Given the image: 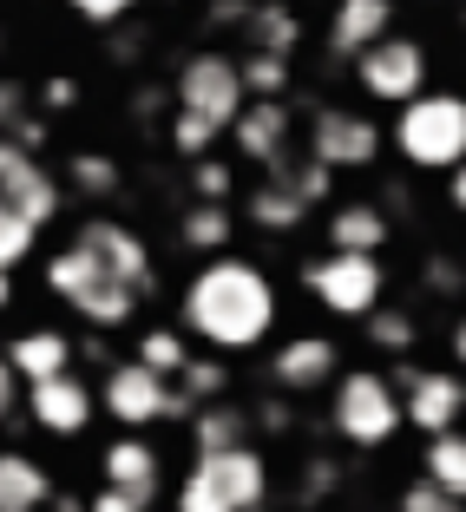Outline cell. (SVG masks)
<instances>
[{"mask_svg": "<svg viewBox=\"0 0 466 512\" xmlns=\"http://www.w3.org/2000/svg\"><path fill=\"white\" fill-rule=\"evenodd\" d=\"M178 309H184V329L204 348L243 355V348H263L270 329H276V283H270L263 263L230 250V256H211V263L184 283Z\"/></svg>", "mask_w": 466, "mask_h": 512, "instance_id": "1", "label": "cell"}, {"mask_svg": "<svg viewBox=\"0 0 466 512\" xmlns=\"http://www.w3.org/2000/svg\"><path fill=\"white\" fill-rule=\"evenodd\" d=\"M388 145L414 171H460L466 165V99L460 92H421L388 125Z\"/></svg>", "mask_w": 466, "mask_h": 512, "instance_id": "2", "label": "cell"}, {"mask_svg": "<svg viewBox=\"0 0 466 512\" xmlns=\"http://www.w3.org/2000/svg\"><path fill=\"white\" fill-rule=\"evenodd\" d=\"M46 289H53L73 316H86L92 329H125V322L138 316V302H145L132 283H119V276L99 270L79 243H66V250L46 256Z\"/></svg>", "mask_w": 466, "mask_h": 512, "instance_id": "3", "label": "cell"}, {"mask_svg": "<svg viewBox=\"0 0 466 512\" xmlns=\"http://www.w3.org/2000/svg\"><path fill=\"white\" fill-rule=\"evenodd\" d=\"M250 106L243 99V73H237V53H217V46H197L184 53L178 73H171V112H191V119H211L217 132L230 138L237 112Z\"/></svg>", "mask_w": 466, "mask_h": 512, "instance_id": "4", "label": "cell"}, {"mask_svg": "<svg viewBox=\"0 0 466 512\" xmlns=\"http://www.w3.org/2000/svg\"><path fill=\"white\" fill-rule=\"evenodd\" d=\"M302 289L329 309V316H348V322H368L388 296V270L381 256H355V250H322L302 263Z\"/></svg>", "mask_w": 466, "mask_h": 512, "instance_id": "5", "label": "cell"}, {"mask_svg": "<svg viewBox=\"0 0 466 512\" xmlns=\"http://www.w3.org/2000/svg\"><path fill=\"white\" fill-rule=\"evenodd\" d=\"M329 421L348 447H381V440L401 434V394L381 368H348V375H335Z\"/></svg>", "mask_w": 466, "mask_h": 512, "instance_id": "6", "label": "cell"}, {"mask_svg": "<svg viewBox=\"0 0 466 512\" xmlns=\"http://www.w3.org/2000/svg\"><path fill=\"white\" fill-rule=\"evenodd\" d=\"M99 407H106L125 434H138V427H151V421H191V414H197V407L178 394V381L151 375V368H138V362H112L106 368V381H99Z\"/></svg>", "mask_w": 466, "mask_h": 512, "instance_id": "7", "label": "cell"}, {"mask_svg": "<svg viewBox=\"0 0 466 512\" xmlns=\"http://www.w3.org/2000/svg\"><path fill=\"white\" fill-rule=\"evenodd\" d=\"M388 151V125L368 119L361 106H316L309 112V158L322 171H375Z\"/></svg>", "mask_w": 466, "mask_h": 512, "instance_id": "8", "label": "cell"}, {"mask_svg": "<svg viewBox=\"0 0 466 512\" xmlns=\"http://www.w3.org/2000/svg\"><path fill=\"white\" fill-rule=\"evenodd\" d=\"M427 73H434V66H427V46L407 40V33H388L381 46H368L355 60V86L368 92L375 106H394V112L427 92Z\"/></svg>", "mask_w": 466, "mask_h": 512, "instance_id": "9", "label": "cell"}, {"mask_svg": "<svg viewBox=\"0 0 466 512\" xmlns=\"http://www.w3.org/2000/svg\"><path fill=\"white\" fill-rule=\"evenodd\" d=\"M0 204H14L33 230H46L66 211V184H60V171H46V158L20 151L14 138H0Z\"/></svg>", "mask_w": 466, "mask_h": 512, "instance_id": "10", "label": "cell"}, {"mask_svg": "<svg viewBox=\"0 0 466 512\" xmlns=\"http://www.w3.org/2000/svg\"><path fill=\"white\" fill-rule=\"evenodd\" d=\"M388 381H401V388H394L401 394V421L421 427L427 440L460 427V414H466V381L460 375H447V368H401V375H388Z\"/></svg>", "mask_w": 466, "mask_h": 512, "instance_id": "11", "label": "cell"}, {"mask_svg": "<svg viewBox=\"0 0 466 512\" xmlns=\"http://www.w3.org/2000/svg\"><path fill=\"white\" fill-rule=\"evenodd\" d=\"M73 243L99 263L106 276H119V283H132L138 296H151V250H145V237H138L132 224H119V217H79V230H73Z\"/></svg>", "mask_w": 466, "mask_h": 512, "instance_id": "12", "label": "cell"}, {"mask_svg": "<svg viewBox=\"0 0 466 512\" xmlns=\"http://www.w3.org/2000/svg\"><path fill=\"white\" fill-rule=\"evenodd\" d=\"M230 145H237L243 165L276 171L283 158H296V119H289V99H250L230 125Z\"/></svg>", "mask_w": 466, "mask_h": 512, "instance_id": "13", "label": "cell"}, {"mask_svg": "<svg viewBox=\"0 0 466 512\" xmlns=\"http://www.w3.org/2000/svg\"><path fill=\"white\" fill-rule=\"evenodd\" d=\"M197 480L224 499V512H263L270 499V460L256 447H230V453H197Z\"/></svg>", "mask_w": 466, "mask_h": 512, "instance_id": "14", "label": "cell"}, {"mask_svg": "<svg viewBox=\"0 0 466 512\" xmlns=\"http://www.w3.org/2000/svg\"><path fill=\"white\" fill-rule=\"evenodd\" d=\"M335 375H342V348H335L329 335H289V342L270 355L276 394H316V388H335Z\"/></svg>", "mask_w": 466, "mask_h": 512, "instance_id": "15", "label": "cell"}, {"mask_svg": "<svg viewBox=\"0 0 466 512\" xmlns=\"http://www.w3.org/2000/svg\"><path fill=\"white\" fill-rule=\"evenodd\" d=\"M27 414H33V427L73 440V434H86V427H92L99 394H92L79 375H53V381H33V388H27Z\"/></svg>", "mask_w": 466, "mask_h": 512, "instance_id": "16", "label": "cell"}, {"mask_svg": "<svg viewBox=\"0 0 466 512\" xmlns=\"http://www.w3.org/2000/svg\"><path fill=\"white\" fill-rule=\"evenodd\" d=\"M394 33V0H335L329 7V60H361Z\"/></svg>", "mask_w": 466, "mask_h": 512, "instance_id": "17", "label": "cell"}, {"mask_svg": "<svg viewBox=\"0 0 466 512\" xmlns=\"http://www.w3.org/2000/svg\"><path fill=\"white\" fill-rule=\"evenodd\" d=\"M106 486L125 499H138V506H151L158 499V486H165V460H158V447L138 434H119L106 447Z\"/></svg>", "mask_w": 466, "mask_h": 512, "instance_id": "18", "label": "cell"}, {"mask_svg": "<svg viewBox=\"0 0 466 512\" xmlns=\"http://www.w3.org/2000/svg\"><path fill=\"white\" fill-rule=\"evenodd\" d=\"M329 250H355V256H381V243L394 237L388 211L368 204V197H348V204H329V224H322Z\"/></svg>", "mask_w": 466, "mask_h": 512, "instance_id": "19", "label": "cell"}, {"mask_svg": "<svg viewBox=\"0 0 466 512\" xmlns=\"http://www.w3.org/2000/svg\"><path fill=\"white\" fill-rule=\"evenodd\" d=\"M0 355H7V368L20 375V388L53 381V375H73V342H66L60 329H20Z\"/></svg>", "mask_w": 466, "mask_h": 512, "instance_id": "20", "label": "cell"}, {"mask_svg": "<svg viewBox=\"0 0 466 512\" xmlns=\"http://www.w3.org/2000/svg\"><path fill=\"white\" fill-rule=\"evenodd\" d=\"M309 204H302L289 184H276V178H256L250 191H243V224L250 230H270V237H289V230H302L309 224Z\"/></svg>", "mask_w": 466, "mask_h": 512, "instance_id": "21", "label": "cell"}, {"mask_svg": "<svg viewBox=\"0 0 466 512\" xmlns=\"http://www.w3.org/2000/svg\"><path fill=\"white\" fill-rule=\"evenodd\" d=\"M296 46H302V14H289L283 0H250V14H243V53L296 60Z\"/></svg>", "mask_w": 466, "mask_h": 512, "instance_id": "22", "label": "cell"}, {"mask_svg": "<svg viewBox=\"0 0 466 512\" xmlns=\"http://www.w3.org/2000/svg\"><path fill=\"white\" fill-rule=\"evenodd\" d=\"M53 499V473L33 453H0V512H40Z\"/></svg>", "mask_w": 466, "mask_h": 512, "instance_id": "23", "label": "cell"}, {"mask_svg": "<svg viewBox=\"0 0 466 512\" xmlns=\"http://www.w3.org/2000/svg\"><path fill=\"white\" fill-rule=\"evenodd\" d=\"M230 237H237V211H230V204H191V211L178 217V243L197 250L204 263H211V256H230Z\"/></svg>", "mask_w": 466, "mask_h": 512, "instance_id": "24", "label": "cell"}, {"mask_svg": "<svg viewBox=\"0 0 466 512\" xmlns=\"http://www.w3.org/2000/svg\"><path fill=\"white\" fill-rule=\"evenodd\" d=\"M191 440L197 453H230V447H250V407L237 401H211L191 414Z\"/></svg>", "mask_w": 466, "mask_h": 512, "instance_id": "25", "label": "cell"}, {"mask_svg": "<svg viewBox=\"0 0 466 512\" xmlns=\"http://www.w3.org/2000/svg\"><path fill=\"white\" fill-rule=\"evenodd\" d=\"M427 486H440V493H453L466 506V434L453 427V434H440V440H427V473H421Z\"/></svg>", "mask_w": 466, "mask_h": 512, "instance_id": "26", "label": "cell"}, {"mask_svg": "<svg viewBox=\"0 0 466 512\" xmlns=\"http://www.w3.org/2000/svg\"><path fill=\"white\" fill-rule=\"evenodd\" d=\"M243 73V99H289L296 86V60H276V53H237Z\"/></svg>", "mask_w": 466, "mask_h": 512, "instance_id": "27", "label": "cell"}, {"mask_svg": "<svg viewBox=\"0 0 466 512\" xmlns=\"http://www.w3.org/2000/svg\"><path fill=\"white\" fill-rule=\"evenodd\" d=\"M256 178L289 184V191H296L302 204H309V211H322V204H329V191H335V171H322L316 158H309V151H302V158H283L276 171H256Z\"/></svg>", "mask_w": 466, "mask_h": 512, "instance_id": "28", "label": "cell"}, {"mask_svg": "<svg viewBox=\"0 0 466 512\" xmlns=\"http://www.w3.org/2000/svg\"><path fill=\"white\" fill-rule=\"evenodd\" d=\"M132 362L151 368V375H165V381H178L184 362H191V342H184V329H145V335H138V355H132Z\"/></svg>", "mask_w": 466, "mask_h": 512, "instance_id": "29", "label": "cell"}, {"mask_svg": "<svg viewBox=\"0 0 466 512\" xmlns=\"http://www.w3.org/2000/svg\"><path fill=\"white\" fill-rule=\"evenodd\" d=\"M119 158H106V151H73V165H66V191L79 197H119Z\"/></svg>", "mask_w": 466, "mask_h": 512, "instance_id": "30", "label": "cell"}, {"mask_svg": "<svg viewBox=\"0 0 466 512\" xmlns=\"http://www.w3.org/2000/svg\"><path fill=\"white\" fill-rule=\"evenodd\" d=\"M165 138H171V151H178L184 165H197V158H211V151L224 145V132H217L211 119H191V112H171Z\"/></svg>", "mask_w": 466, "mask_h": 512, "instance_id": "31", "label": "cell"}, {"mask_svg": "<svg viewBox=\"0 0 466 512\" xmlns=\"http://www.w3.org/2000/svg\"><path fill=\"white\" fill-rule=\"evenodd\" d=\"M230 197H237V165H230V158H197L191 165V204H230Z\"/></svg>", "mask_w": 466, "mask_h": 512, "instance_id": "32", "label": "cell"}, {"mask_svg": "<svg viewBox=\"0 0 466 512\" xmlns=\"http://www.w3.org/2000/svg\"><path fill=\"white\" fill-rule=\"evenodd\" d=\"M224 388H230L224 362H204V355H191V362H184V375H178V394H184L191 407H211V401H224Z\"/></svg>", "mask_w": 466, "mask_h": 512, "instance_id": "33", "label": "cell"}, {"mask_svg": "<svg viewBox=\"0 0 466 512\" xmlns=\"http://www.w3.org/2000/svg\"><path fill=\"white\" fill-rule=\"evenodd\" d=\"M33 243H40V230H33L14 204H0V270H20L33 256Z\"/></svg>", "mask_w": 466, "mask_h": 512, "instance_id": "34", "label": "cell"}, {"mask_svg": "<svg viewBox=\"0 0 466 512\" xmlns=\"http://www.w3.org/2000/svg\"><path fill=\"white\" fill-rule=\"evenodd\" d=\"M368 342L388 348V355H407V348H414V316H407V309H375V316H368Z\"/></svg>", "mask_w": 466, "mask_h": 512, "instance_id": "35", "label": "cell"}, {"mask_svg": "<svg viewBox=\"0 0 466 512\" xmlns=\"http://www.w3.org/2000/svg\"><path fill=\"white\" fill-rule=\"evenodd\" d=\"M20 119H33V86L27 79H0V138H14Z\"/></svg>", "mask_w": 466, "mask_h": 512, "instance_id": "36", "label": "cell"}, {"mask_svg": "<svg viewBox=\"0 0 466 512\" xmlns=\"http://www.w3.org/2000/svg\"><path fill=\"white\" fill-rule=\"evenodd\" d=\"M394 512H466V506H460V499H453V493H440V486L414 480V486H407V493H401V506H394Z\"/></svg>", "mask_w": 466, "mask_h": 512, "instance_id": "37", "label": "cell"}, {"mask_svg": "<svg viewBox=\"0 0 466 512\" xmlns=\"http://www.w3.org/2000/svg\"><path fill=\"white\" fill-rule=\"evenodd\" d=\"M66 7H73V14L86 20V27H119V20L132 14L138 0H66Z\"/></svg>", "mask_w": 466, "mask_h": 512, "instance_id": "38", "label": "cell"}, {"mask_svg": "<svg viewBox=\"0 0 466 512\" xmlns=\"http://www.w3.org/2000/svg\"><path fill=\"white\" fill-rule=\"evenodd\" d=\"M460 283H466V270L453 256H427V289H434V296H453Z\"/></svg>", "mask_w": 466, "mask_h": 512, "instance_id": "39", "label": "cell"}, {"mask_svg": "<svg viewBox=\"0 0 466 512\" xmlns=\"http://www.w3.org/2000/svg\"><path fill=\"white\" fill-rule=\"evenodd\" d=\"M178 512H224V499H217L211 486H204V480H197V473H191V480L178 486Z\"/></svg>", "mask_w": 466, "mask_h": 512, "instance_id": "40", "label": "cell"}, {"mask_svg": "<svg viewBox=\"0 0 466 512\" xmlns=\"http://www.w3.org/2000/svg\"><path fill=\"white\" fill-rule=\"evenodd\" d=\"M73 99H79V79H73V73H53V79L40 86V106H53V112H66Z\"/></svg>", "mask_w": 466, "mask_h": 512, "instance_id": "41", "label": "cell"}, {"mask_svg": "<svg viewBox=\"0 0 466 512\" xmlns=\"http://www.w3.org/2000/svg\"><path fill=\"white\" fill-rule=\"evenodd\" d=\"M14 407H20V375L7 368V355H0V421H14Z\"/></svg>", "mask_w": 466, "mask_h": 512, "instance_id": "42", "label": "cell"}, {"mask_svg": "<svg viewBox=\"0 0 466 512\" xmlns=\"http://www.w3.org/2000/svg\"><path fill=\"white\" fill-rule=\"evenodd\" d=\"M250 0H211V27H243Z\"/></svg>", "mask_w": 466, "mask_h": 512, "instance_id": "43", "label": "cell"}, {"mask_svg": "<svg viewBox=\"0 0 466 512\" xmlns=\"http://www.w3.org/2000/svg\"><path fill=\"white\" fill-rule=\"evenodd\" d=\"M86 512H151V506H138V499H125V493H112V486H106V493L92 499Z\"/></svg>", "mask_w": 466, "mask_h": 512, "instance_id": "44", "label": "cell"}, {"mask_svg": "<svg viewBox=\"0 0 466 512\" xmlns=\"http://www.w3.org/2000/svg\"><path fill=\"white\" fill-rule=\"evenodd\" d=\"M447 204L466 217V165H460V171H447Z\"/></svg>", "mask_w": 466, "mask_h": 512, "instance_id": "45", "label": "cell"}, {"mask_svg": "<svg viewBox=\"0 0 466 512\" xmlns=\"http://www.w3.org/2000/svg\"><path fill=\"white\" fill-rule=\"evenodd\" d=\"M447 342H453V362H460V368H466V316H460V322H453V335H447Z\"/></svg>", "mask_w": 466, "mask_h": 512, "instance_id": "46", "label": "cell"}, {"mask_svg": "<svg viewBox=\"0 0 466 512\" xmlns=\"http://www.w3.org/2000/svg\"><path fill=\"white\" fill-rule=\"evenodd\" d=\"M0 309H14V270H0Z\"/></svg>", "mask_w": 466, "mask_h": 512, "instance_id": "47", "label": "cell"}, {"mask_svg": "<svg viewBox=\"0 0 466 512\" xmlns=\"http://www.w3.org/2000/svg\"><path fill=\"white\" fill-rule=\"evenodd\" d=\"M0 60H7V27H0Z\"/></svg>", "mask_w": 466, "mask_h": 512, "instance_id": "48", "label": "cell"}, {"mask_svg": "<svg viewBox=\"0 0 466 512\" xmlns=\"http://www.w3.org/2000/svg\"><path fill=\"white\" fill-rule=\"evenodd\" d=\"M53 512H86V506H53Z\"/></svg>", "mask_w": 466, "mask_h": 512, "instance_id": "49", "label": "cell"}, {"mask_svg": "<svg viewBox=\"0 0 466 512\" xmlns=\"http://www.w3.org/2000/svg\"><path fill=\"white\" fill-rule=\"evenodd\" d=\"M460 20H466V7H460Z\"/></svg>", "mask_w": 466, "mask_h": 512, "instance_id": "50", "label": "cell"}, {"mask_svg": "<svg viewBox=\"0 0 466 512\" xmlns=\"http://www.w3.org/2000/svg\"><path fill=\"white\" fill-rule=\"evenodd\" d=\"M460 270H466V263H460Z\"/></svg>", "mask_w": 466, "mask_h": 512, "instance_id": "51", "label": "cell"}]
</instances>
